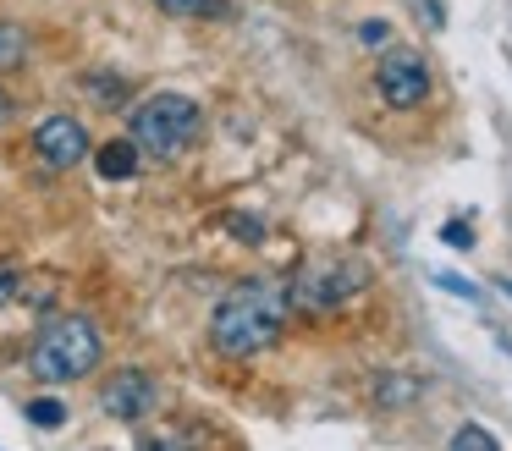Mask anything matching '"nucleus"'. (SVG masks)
<instances>
[{
  "instance_id": "nucleus-1",
  "label": "nucleus",
  "mask_w": 512,
  "mask_h": 451,
  "mask_svg": "<svg viewBox=\"0 0 512 451\" xmlns=\"http://www.w3.org/2000/svg\"><path fill=\"white\" fill-rule=\"evenodd\" d=\"M281 330H287V286H276V281L232 286L210 319V341L226 358H254V352L276 347Z\"/></svg>"
},
{
  "instance_id": "nucleus-2",
  "label": "nucleus",
  "mask_w": 512,
  "mask_h": 451,
  "mask_svg": "<svg viewBox=\"0 0 512 451\" xmlns=\"http://www.w3.org/2000/svg\"><path fill=\"white\" fill-rule=\"evenodd\" d=\"M100 352H105V341H100V330H94V319L56 314V319L39 325L34 347H28V369L45 385H72V380L100 369Z\"/></svg>"
},
{
  "instance_id": "nucleus-3",
  "label": "nucleus",
  "mask_w": 512,
  "mask_h": 451,
  "mask_svg": "<svg viewBox=\"0 0 512 451\" xmlns=\"http://www.w3.org/2000/svg\"><path fill=\"white\" fill-rule=\"evenodd\" d=\"M199 138V105L188 94H149L133 110V143L155 160H177Z\"/></svg>"
},
{
  "instance_id": "nucleus-4",
  "label": "nucleus",
  "mask_w": 512,
  "mask_h": 451,
  "mask_svg": "<svg viewBox=\"0 0 512 451\" xmlns=\"http://www.w3.org/2000/svg\"><path fill=\"white\" fill-rule=\"evenodd\" d=\"M364 281H369V270L358 259H309L298 275H292L287 297L303 303V308H336V303H347Z\"/></svg>"
},
{
  "instance_id": "nucleus-5",
  "label": "nucleus",
  "mask_w": 512,
  "mask_h": 451,
  "mask_svg": "<svg viewBox=\"0 0 512 451\" xmlns=\"http://www.w3.org/2000/svg\"><path fill=\"white\" fill-rule=\"evenodd\" d=\"M380 94L391 110H413L430 94V66L419 50H386L380 55Z\"/></svg>"
},
{
  "instance_id": "nucleus-6",
  "label": "nucleus",
  "mask_w": 512,
  "mask_h": 451,
  "mask_svg": "<svg viewBox=\"0 0 512 451\" xmlns=\"http://www.w3.org/2000/svg\"><path fill=\"white\" fill-rule=\"evenodd\" d=\"M34 149H39V160H45L50 171H72L78 160H89V132H83L72 116H50V121H39Z\"/></svg>"
},
{
  "instance_id": "nucleus-7",
  "label": "nucleus",
  "mask_w": 512,
  "mask_h": 451,
  "mask_svg": "<svg viewBox=\"0 0 512 451\" xmlns=\"http://www.w3.org/2000/svg\"><path fill=\"white\" fill-rule=\"evenodd\" d=\"M100 407L116 418V424H138V418H149V407H155V380H149L144 369L111 374V385L100 391Z\"/></svg>"
},
{
  "instance_id": "nucleus-8",
  "label": "nucleus",
  "mask_w": 512,
  "mask_h": 451,
  "mask_svg": "<svg viewBox=\"0 0 512 451\" xmlns=\"http://www.w3.org/2000/svg\"><path fill=\"white\" fill-rule=\"evenodd\" d=\"M94 165H100L105 182H127V176L138 171V143L133 138H111L100 154H94Z\"/></svg>"
},
{
  "instance_id": "nucleus-9",
  "label": "nucleus",
  "mask_w": 512,
  "mask_h": 451,
  "mask_svg": "<svg viewBox=\"0 0 512 451\" xmlns=\"http://www.w3.org/2000/svg\"><path fill=\"white\" fill-rule=\"evenodd\" d=\"M28 61V33L17 22H0V72H17Z\"/></svg>"
},
{
  "instance_id": "nucleus-10",
  "label": "nucleus",
  "mask_w": 512,
  "mask_h": 451,
  "mask_svg": "<svg viewBox=\"0 0 512 451\" xmlns=\"http://www.w3.org/2000/svg\"><path fill=\"white\" fill-rule=\"evenodd\" d=\"M166 17H221L226 0H155Z\"/></svg>"
},
{
  "instance_id": "nucleus-11",
  "label": "nucleus",
  "mask_w": 512,
  "mask_h": 451,
  "mask_svg": "<svg viewBox=\"0 0 512 451\" xmlns=\"http://www.w3.org/2000/svg\"><path fill=\"white\" fill-rule=\"evenodd\" d=\"M28 418H34L39 429H61L67 424V407H61L56 396H39V402H28Z\"/></svg>"
},
{
  "instance_id": "nucleus-12",
  "label": "nucleus",
  "mask_w": 512,
  "mask_h": 451,
  "mask_svg": "<svg viewBox=\"0 0 512 451\" xmlns=\"http://www.w3.org/2000/svg\"><path fill=\"white\" fill-rule=\"evenodd\" d=\"M452 451H496V435H490V429H479V424H463L452 435Z\"/></svg>"
},
{
  "instance_id": "nucleus-13",
  "label": "nucleus",
  "mask_w": 512,
  "mask_h": 451,
  "mask_svg": "<svg viewBox=\"0 0 512 451\" xmlns=\"http://www.w3.org/2000/svg\"><path fill=\"white\" fill-rule=\"evenodd\" d=\"M17 292H23V270H17L12 259H0V308L17 303Z\"/></svg>"
},
{
  "instance_id": "nucleus-14",
  "label": "nucleus",
  "mask_w": 512,
  "mask_h": 451,
  "mask_svg": "<svg viewBox=\"0 0 512 451\" xmlns=\"http://www.w3.org/2000/svg\"><path fill=\"white\" fill-rule=\"evenodd\" d=\"M226 226H232L237 237H248V242H259V237H265V226H259V220H248V215H226Z\"/></svg>"
},
{
  "instance_id": "nucleus-15",
  "label": "nucleus",
  "mask_w": 512,
  "mask_h": 451,
  "mask_svg": "<svg viewBox=\"0 0 512 451\" xmlns=\"http://www.w3.org/2000/svg\"><path fill=\"white\" fill-rule=\"evenodd\" d=\"M441 237H446V242H452V248H474V231H468V226H463V220H452V226H446V231H441Z\"/></svg>"
},
{
  "instance_id": "nucleus-16",
  "label": "nucleus",
  "mask_w": 512,
  "mask_h": 451,
  "mask_svg": "<svg viewBox=\"0 0 512 451\" xmlns=\"http://www.w3.org/2000/svg\"><path fill=\"white\" fill-rule=\"evenodd\" d=\"M358 39H364V44H391V28H386V22H364Z\"/></svg>"
},
{
  "instance_id": "nucleus-17",
  "label": "nucleus",
  "mask_w": 512,
  "mask_h": 451,
  "mask_svg": "<svg viewBox=\"0 0 512 451\" xmlns=\"http://www.w3.org/2000/svg\"><path fill=\"white\" fill-rule=\"evenodd\" d=\"M6 121H12V94L0 88V127H6Z\"/></svg>"
}]
</instances>
